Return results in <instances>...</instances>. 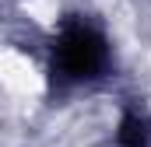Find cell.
<instances>
[{"label":"cell","mask_w":151,"mask_h":147,"mask_svg":"<svg viewBox=\"0 0 151 147\" xmlns=\"http://www.w3.org/2000/svg\"><path fill=\"white\" fill-rule=\"evenodd\" d=\"M116 144L119 147H151V123L144 116H123Z\"/></svg>","instance_id":"7a4b0ae2"},{"label":"cell","mask_w":151,"mask_h":147,"mask_svg":"<svg viewBox=\"0 0 151 147\" xmlns=\"http://www.w3.org/2000/svg\"><path fill=\"white\" fill-rule=\"evenodd\" d=\"M56 63L60 70L74 81H84V77H95V74L106 67V39L84 25H74L60 35V46H56Z\"/></svg>","instance_id":"6da1fadb"}]
</instances>
